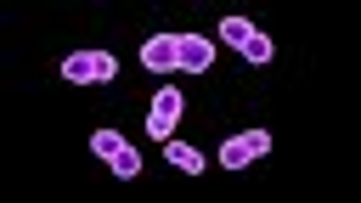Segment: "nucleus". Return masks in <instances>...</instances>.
Returning a JSON list of instances; mask_svg holds the SVG:
<instances>
[{
    "label": "nucleus",
    "mask_w": 361,
    "mask_h": 203,
    "mask_svg": "<svg viewBox=\"0 0 361 203\" xmlns=\"http://www.w3.org/2000/svg\"><path fill=\"white\" fill-rule=\"evenodd\" d=\"M164 158H169L175 169H186V175H203V158H197V152H192L186 141H175V135L164 141Z\"/></svg>",
    "instance_id": "0eeeda50"
},
{
    "label": "nucleus",
    "mask_w": 361,
    "mask_h": 203,
    "mask_svg": "<svg viewBox=\"0 0 361 203\" xmlns=\"http://www.w3.org/2000/svg\"><path fill=\"white\" fill-rule=\"evenodd\" d=\"M220 39L243 56V62H271L276 56V45H271V34H259L248 17H220Z\"/></svg>",
    "instance_id": "f03ea898"
},
{
    "label": "nucleus",
    "mask_w": 361,
    "mask_h": 203,
    "mask_svg": "<svg viewBox=\"0 0 361 203\" xmlns=\"http://www.w3.org/2000/svg\"><path fill=\"white\" fill-rule=\"evenodd\" d=\"M141 62H147L152 73H169V68L203 73V68L214 62V39H203V34H152V39L141 45Z\"/></svg>",
    "instance_id": "f257e3e1"
},
{
    "label": "nucleus",
    "mask_w": 361,
    "mask_h": 203,
    "mask_svg": "<svg viewBox=\"0 0 361 203\" xmlns=\"http://www.w3.org/2000/svg\"><path fill=\"white\" fill-rule=\"evenodd\" d=\"M113 73H118V62L107 51H73V56H62V79H73V85H107Z\"/></svg>",
    "instance_id": "20e7f679"
},
{
    "label": "nucleus",
    "mask_w": 361,
    "mask_h": 203,
    "mask_svg": "<svg viewBox=\"0 0 361 203\" xmlns=\"http://www.w3.org/2000/svg\"><path fill=\"white\" fill-rule=\"evenodd\" d=\"M90 152H96L118 180H135V175H141V152H135L118 130H90Z\"/></svg>",
    "instance_id": "7ed1b4c3"
},
{
    "label": "nucleus",
    "mask_w": 361,
    "mask_h": 203,
    "mask_svg": "<svg viewBox=\"0 0 361 203\" xmlns=\"http://www.w3.org/2000/svg\"><path fill=\"white\" fill-rule=\"evenodd\" d=\"M271 152V130H243V135H231L226 147H220V164L226 169H243V164H254V158H265Z\"/></svg>",
    "instance_id": "423d86ee"
},
{
    "label": "nucleus",
    "mask_w": 361,
    "mask_h": 203,
    "mask_svg": "<svg viewBox=\"0 0 361 203\" xmlns=\"http://www.w3.org/2000/svg\"><path fill=\"white\" fill-rule=\"evenodd\" d=\"M180 113H186V96H180L175 85L158 90V96H152V113H147V135H152V141H169L175 124H180Z\"/></svg>",
    "instance_id": "39448f33"
}]
</instances>
